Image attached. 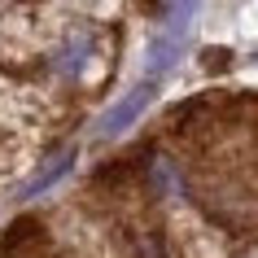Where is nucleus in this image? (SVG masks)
I'll use <instances>...</instances> for the list:
<instances>
[{
	"mask_svg": "<svg viewBox=\"0 0 258 258\" xmlns=\"http://www.w3.org/2000/svg\"><path fill=\"white\" fill-rule=\"evenodd\" d=\"M153 92H158V79H140L136 88H132V92H127L118 105L105 114V122H101V136H122V132H127L140 114H145V105L153 101Z\"/></svg>",
	"mask_w": 258,
	"mask_h": 258,
	"instance_id": "obj_1",
	"label": "nucleus"
},
{
	"mask_svg": "<svg viewBox=\"0 0 258 258\" xmlns=\"http://www.w3.org/2000/svg\"><path fill=\"white\" fill-rule=\"evenodd\" d=\"M70 166H75V149H66V153H57L53 162H48V166H44V171H40V175H35V179H31V184H27V188H22V197H40L44 188H53L57 179L66 175Z\"/></svg>",
	"mask_w": 258,
	"mask_h": 258,
	"instance_id": "obj_2",
	"label": "nucleus"
},
{
	"mask_svg": "<svg viewBox=\"0 0 258 258\" xmlns=\"http://www.w3.org/2000/svg\"><path fill=\"white\" fill-rule=\"evenodd\" d=\"M31 241H40V223H35V219H18L14 228L5 232V241H0V258H5V254H18V249L31 245Z\"/></svg>",
	"mask_w": 258,
	"mask_h": 258,
	"instance_id": "obj_3",
	"label": "nucleus"
},
{
	"mask_svg": "<svg viewBox=\"0 0 258 258\" xmlns=\"http://www.w3.org/2000/svg\"><path fill=\"white\" fill-rule=\"evenodd\" d=\"M206 70H228L232 66V53H228V48H206Z\"/></svg>",
	"mask_w": 258,
	"mask_h": 258,
	"instance_id": "obj_4",
	"label": "nucleus"
}]
</instances>
